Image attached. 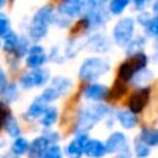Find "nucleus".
<instances>
[{
  "label": "nucleus",
  "mask_w": 158,
  "mask_h": 158,
  "mask_svg": "<svg viewBox=\"0 0 158 158\" xmlns=\"http://www.w3.org/2000/svg\"><path fill=\"white\" fill-rule=\"evenodd\" d=\"M54 7L52 4H44L32 15L28 25V38L32 42H40L49 33L50 25H53Z\"/></svg>",
  "instance_id": "1"
},
{
  "label": "nucleus",
  "mask_w": 158,
  "mask_h": 158,
  "mask_svg": "<svg viewBox=\"0 0 158 158\" xmlns=\"http://www.w3.org/2000/svg\"><path fill=\"white\" fill-rule=\"evenodd\" d=\"M110 115V108L103 103H92L82 107L77 117V133L78 132H89L100 121Z\"/></svg>",
  "instance_id": "2"
},
{
  "label": "nucleus",
  "mask_w": 158,
  "mask_h": 158,
  "mask_svg": "<svg viewBox=\"0 0 158 158\" xmlns=\"http://www.w3.org/2000/svg\"><path fill=\"white\" fill-rule=\"evenodd\" d=\"M111 69V64L106 57H87L82 61L78 71V78L82 82H94L107 75Z\"/></svg>",
  "instance_id": "3"
},
{
  "label": "nucleus",
  "mask_w": 158,
  "mask_h": 158,
  "mask_svg": "<svg viewBox=\"0 0 158 158\" xmlns=\"http://www.w3.org/2000/svg\"><path fill=\"white\" fill-rule=\"evenodd\" d=\"M74 82L67 77H54L49 82L46 89L42 90V93L38 96L39 100H42L46 104H52L57 101L58 98L67 96L72 90Z\"/></svg>",
  "instance_id": "4"
},
{
  "label": "nucleus",
  "mask_w": 158,
  "mask_h": 158,
  "mask_svg": "<svg viewBox=\"0 0 158 158\" xmlns=\"http://www.w3.org/2000/svg\"><path fill=\"white\" fill-rule=\"evenodd\" d=\"M148 65V57L144 53H137V54L129 56L128 60H125L118 67L117 79H119L123 83H128L135 78V75L140 71L146 69Z\"/></svg>",
  "instance_id": "5"
},
{
  "label": "nucleus",
  "mask_w": 158,
  "mask_h": 158,
  "mask_svg": "<svg viewBox=\"0 0 158 158\" xmlns=\"http://www.w3.org/2000/svg\"><path fill=\"white\" fill-rule=\"evenodd\" d=\"M29 47H31L29 38L19 36L14 31H10L3 38V49H4V52L7 54H10L13 58H15V60L25 58Z\"/></svg>",
  "instance_id": "6"
},
{
  "label": "nucleus",
  "mask_w": 158,
  "mask_h": 158,
  "mask_svg": "<svg viewBox=\"0 0 158 158\" xmlns=\"http://www.w3.org/2000/svg\"><path fill=\"white\" fill-rule=\"evenodd\" d=\"M135 27L136 21L132 17H123L112 28V40L118 47H126L129 42L135 38Z\"/></svg>",
  "instance_id": "7"
},
{
  "label": "nucleus",
  "mask_w": 158,
  "mask_h": 158,
  "mask_svg": "<svg viewBox=\"0 0 158 158\" xmlns=\"http://www.w3.org/2000/svg\"><path fill=\"white\" fill-rule=\"evenodd\" d=\"M50 81H52V74H50L49 68H36L25 72L19 78L18 83L22 90H31L35 87L46 86Z\"/></svg>",
  "instance_id": "8"
},
{
  "label": "nucleus",
  "mask_w": 158,
  "mask_h": 158,
  "mask_svg": "<svg viewBox=\"0 0 158 158\" xmlns=\"http://www.w3.org/2000/svg\"><path fill=\"white\" fill-rule=\"evenodd\" d=\"M49 61V54L46 49L40 44H31L27 56H25V64L29 69L43 68Z\"/></svg>",
  "instance_id": "9"
},
{
  "label": "nucleus",
  "mask_w": 158,
  "mask_h": 158,
  "mask_svg": "<svg viewBox=\"0 0 158 158\" xmlns=\"http://www.w3.org/2000/svg\"><path fill=\"white\" fill-rule=\"evenodd\" d=\"M89 133L87 132H78L74 136V139L67 144L65 153L67 158H82L85 156V147H86L87 142H89Z\"/></svg>",
  "instance_id": "10"
},
{
  "label": "nucleus",
  "mask_w": 158,
  "mask_h": 158,
  "mask_svg": "<svg viewBox=\"0 0 158 158\" xmlns=\"http://www.w3.org/2000/svg\"><path fill=\"white\" fill-rule=\"evenodd\" d=\"M150 87L147 86H143L140 89H137L133 94L129 97L128 101V107L133 114H140L143 110L146 108V106L148 104V100H150Z\"/></svg>",
  "instance_id": "11"
},
{
  "label": "nucleus",
  "mask_w": 158,
  "mask_h": 158,
  "mask_svg": "<svg viewBox=\"0 0 158 158\" xmlns=\"http://www.w3.org/2000/svg\"><path fill=\"white\" fill-rule=\"evenodd\" d=\"M83 0H60L57 6V13L69 19L78 18L83 14Z\"/></svg>",
  "instance_id": "12"
},
{
  "label": "nucleus",
  "mask_w": 158,
  "mask_h": 158,
  "mask_svg": "<svg viewBox=\"0 0 158 158\" xmlns=\"http://www.w3.org/2000/svg\"><path fill=\"white\" fill-rule=\"evenodd\" d=\"M82 94H83V97L86 98L87 101H92V103H101V101L108 98L110 87L106 86V85L92 82V83H89L83 89Z\"/></svg>",
  "instance_id": "13"
},
{
  "label": "nucleus",
  "mask_w": 158,
  "mask_h": 158,
  "mask_svg": "<svg viewBox=\"0 0 158 158\" xmlns=\"http://www.w3.org/2000/svg\"><path fill=\"white\" fill-rule=\"evenodd\" d=\"M86 49L94 53H107L111 50V40L103 33H92L85 42Z\"/></svg>",
  "instance_id": "14"
},
{
  "label": "nucleus",
  "mask_w": 158,
  "mask_h": 158,
  "mask_svg": "<svg viewBox=\"0 0 158 158\" xmlns=\"http://www.w3.org/2000/svg\"><path fill=\"white\" fill-rule=\"evenodd\" d=\"M128 147V137L122 132H112L106 140L107 154H118Z\"/></svg>",
  "instance_id": "15"
},
{
  "label": "nucleus",
  "mask_w": 158,
  "mask_h": 158,
  "mask_svg": "<svg viewBox=\"0 0 158 158\" xmlns=\"http://www.w3.org/2000/svg\"><path fill=\"white\" fill-rule=\"evenodd\" d=\"M52 143L49 142L46 136L43 133L40 136L35 137L32 140V143L29 144V151H28V157L29 158H42V156L44 154V151L49 148V146Z\"/></svg>",
  "instance_id": "16"
},
{
  "label": "nucleus",
  "mask_w": 158,
  "mask_h": 158,
  "mask_svg": "<svg viewBox=\"0 0 158 158\" xmlns=\"http://www.w3.org/2000/svg\"><path fill=\"white\" fill-rule=\"evenodd\" d=\"M50 104L43 103L42 100H39L38 97L32 101V103L28 106V108L25 110L24 112V118L27 121H36V119H40V117L43 115V112L46 111V108L49 107Z\"/></svg>",
  "instance_id": "17"
},
{
  "label": "nucleus",
  "mask_w": 158,
  "mask_h": 158,
  "mask_svg": "<svg viewBox=\"0 0 158 158\" xmlns=\"http://www.w3.org/2000/svg\"><path fill=\"white\" fill-rule=\"evenodd\" d=\"M106 154V143L98 139H89L86 147H85V156L87 158H103Z\"/></svg>",
  "instance_id": "18"
},
{
  "label": "nucleus",
  "mask_w": 158,
  "mask_h": 158,
  "mask_svg": "<svg viewBox=\"0 0 158 158\" xmlns=\"http://www.w3.org/2000/svg\"><path fill=\"white\" fill-rule=\"evenodd\" d=\"M115 118L118 123L126 131H131L137 126V115L133 114L131 110H119L115 112Z\"/></svg>",
  "instance_id": "19"
},
{
  "label": "nucleus",
  "mask_w": 158,
  "mask_h": 158,
  "mask_svg": "<svg viewBox=\"0 0 158 158\" xmlns=\"http://www.w3.org/2000/svg\"><path fill=\"white\" fill-rule=\"evenodd\" d=\"M58 121V108L53 106H49L46 108V111L43 112V115L39 119V123H40L42 128L44 129H50L56 125V122Z\"/></svg>",
  "instance_id": "20"
},
{
  "label": "nucleus",
  "mask_w": 158,
  "mask_h": 158,
  "mask_svg": "<svg viewBox=\"0 0 158 158\" xmlns=\"http://www.w3.org/2000/svg\"><path fill=\"white\" fill-rule=\"evenodd\" d=\"M19 92H21L19 83H17V82H10L7 89L4 90V93H3V96H2V101L6 104H8V106L15 103L19 97Z\"/></svg>",
  "instance_id": "21"
},
{
  "label": "nucleus",
  "mask_w": 158,
  "mask_h": 158,
  "mask_svg": "<svg viewBox=\"0 0 158 158\" xmlns=\"http://www.w3.org/2000/svg\"><path fill=\"white\" fill-rule=\"evenodd\" d=\"M146 43H147V40H146V36H143V35L135 36V38L132 39L131 42H129L128 46L125 47L128 57H129V56L137 54V53H143V49L146 47Z\"/></svg>",
  "instance_id": "22"
},
{
  "label": "nucleus",
  "mask_w": 158,
  "mask_h": 158,
  "mask_svg": "<svg viewBox=\"0 0 158 158\" xmlns=\"http://www.w3.org/2000/svg\"><path fill=\"white\" fill-rule=\"evenodd\" d=\"M139 139L150 147L158 146V128H143L140 131Z\"/></svg>",
  "instance_id": "23"
},
{
  "label": "nucleus",
  "mask_w": 158,
  "mask_h": 158,
  "mask_svg": "<svg viewBox=\"0 0 158 158\" xmlns=\"http://www.w3.org/2000/svg\"><path fill=\"white\" fill-rule=\"evenodd\" d=\"M29 144L31 143L28 142L25 137L19 136L17 139H14L13 144H11V154L15 157H22L25 154H28L29 151Z\"/></svg>",
  "instance_id": "24"
},
{
  "label": "nucleus",
  "mask_w": 158,
  "mask_h": 158,
  "mask_svg": "<svg viewBox=\"0 0 158 158\" xmlns=\"http://www.w3.org/2000/svg\"><path fill=\"white\" fill-rule=\"evenodd\" d=\"M6 131V133H7V136L13 137V139H17V137L21 136L22 131H21V126H19L18 121H17V118L14 117L13 114L10 115V117L7 118V121H6L4 123V128H3Z\"/></svg>",
  "instance_id": "25"
},
{
  "label": "nucleus",
  "mask_w": 158,
  "mask_h": 158,
  "mask_svg": "<svg viewBox=\"0 0 158 158\" xmlns=\"http://www.w3.org/2000/svg\"><path fill=\"white\" fill-rule=\"evenodd\" d=\"M131 3H132V0H110L108 2L110 14L111 15H121L129 7Z\"/></svg>",
  "instance_id": "26"
},
{
  "label": "nucleus",
  "mask_w": 158,
  "mask_h": 158,
  "mask_svg": "<svg viewBox=\"0 0 158 158\" xmlns=\"http://www.w3.org/2000/svg\"><path fill=\"white\" fill-rule=\"evenodd\" d=\"M110 0H83L85 10L83 11H100L108 10Z\"/></svg>",
  "instance_id": "27"
},
{
  "label": "nucleus",
  "mask_w": 158,
  "mask_h": 158,
  "mask_svg": "<svg viewBox=\"0 0 158 158\" xmlns=\"http://www.w3.org/2000/svg\"><path fill=\"white\" fill-rule=\"evenodd\" d=\"M126 83H123V82H121L119 79H117L114 83V86L110 89V94H108V98H112V100H118V98H121L123 94L126 93Z\"/></svg>",
  "instance_id": "28"
},
{
  "label": "nucleus",
  "mask_w": 158,
  "mask_h": 158,
  "mask_svg": "<svg viewBox=\"0 0 158 158\" xmlns=\"http://www.w3.org/2000/svg\"><path fill=\"white\" fill-rule=\"evenodd\" d=\"M150 146H147L144 142H142L140 139L135 140V146H133V151H135V157L136 158H147L150 156Z\"/></svg>",
  "instance_id": "29"
},
{
  "label": "nucleus",
  "mask_w": 158,
  "mask_h": 158,
  "mask_svg": "<svg viewBox=\"0 0 158 158\" xmlns=\"http://www.w3.org/2000/svg\"><path fill=\"white\" fill-rule=\"evenodd\" d=\"M42 158H65V153L58 143L57 144H50L49 148L42 156Z\"/></svg>",
  "instance_id": "30"
},
{
  "label": "nucleus",
  "mask_w": 158,
  "mask_h": 158,
  "mask_svg": "<svg viewBox=\"0 0 158 158\" xmlns=\"http://www.w3.org/2000/svg\"><path fill=\"white\" fill-rule=\"evenodd\" d=\"M11 31V21L7 14L0 11V38H4Z\"/></svg>",
  "instance_id": "31"
},
{
  "label": "nucleus",
  "mask_w": 158,
  "mask_h": 158,
  "mask_svg": "<svg viewBox=\"0 0 158 158\" xmlns=\"http://www.w3.org/2000/svg\"><path fill=\"white\" fill-rule=\"evenodd\" d=\"M146 33L151 38H158V15H153L148 21V24L144 27Z\"/></svg>",
  "instance_id": "32"
},
{
  "label": "nucleus",
  "mask_w": 158,
  "mask_h": 158,
  "mask_svg": "<svg viewBox=\"0 0 158 158\" xmlns=\"http://www.w3.org/2000/svg\"><path fill=\"white\" fill-rule=\"evenodd\" d=\"M10 115H11V111H10V108H8V104L0 101V131L4 128V123Z\"/></svg>",
  "instance_id": "33"
},
{
  "label": "nucleus",
  "mask_w": 158,
  "mask_h": 158,
  "mask_svg": "<svg viewBox=\"0 0 158 158\" xmlns=\"http://www.w3.org/2000/svg\"><path fill=\"white\" fill-rule=\"evenodd\" d=\"M8 78H7V74H6V71L0 67V97L3 96V93H4V90L7 89L8 86Z\"/></svg>",
  "instance_id": "34"
},
{
  "label": "nucleus",
  "mask_w": 158,
  "mask_h": 158,
  "mask_svg": "<svg viewBox=\"0 0 158 158\" xmlns=\"http://www.w3.org/2000/svg\"><path fill=\"white\" fill-rule=\"evenodd\" d=\"M150 18H151V15L148 13H146V11H142V13L137 15V24L140 25V27H143L144 28L146 25L148 24V21H150Z\"/></svg>",
  "instance_id": "35"
},
{
  "label": "nucleus",
  "mask_w": 158,
  "mask_h": 158,
  "mask_svg": "<svg viewBox=\"0 0 158 158\" xmlns=\"http://www.w3.org/2000/svg\"><path fill=\"white\" fill-rule=\"evenodd\" d=\"M132 3H133L135 8L139 11H143L146 8V6L150 3V0H132Z\"/></svg>",
  "instance_id": "36"
},
{
  "label": "nucleus",
  "mask_w": 158,
  "mask_h": 158,
  "mask_svg": "<svg viewBox=\"0 0 158 158\" xmlns=\"http://www.w3.org/2000/svg\"><path fill=\"white\" fill-rule=\"evenodd\" d=\"M131 157H132L131 150H129V147H126L125 150L119 151V153L117 154V157H115V158H131Z\"/></svg>",
  "instance_id": "37"
},
{
  "label": "nucleus",
  "mask_w": 158,
  "mask_h": 158,
  "mask_svg": "<svg viewBox=\"0 0 158 158\" xmlns=\"http://www.w3.org/2000/svg\"><path fill=\"white\" fill-rule=\"evenodd\" d=\"M153 13H154V15H158V0H154L153 2Z\"/></svg>",
  "instance_id": "38"
},
{
  "label": "nucleus",
  "mask_w": 158,
  "mask_h": 158,
  "mask_svg": "<svg viewBox=\"0 0 158 158\" xmlns=\"http://www.w3.org/2000/svg\"><path fill=\"white\" fill-rule=\"evenodd\" d=\"M6 3H7V0H0V10H2V8L6 6Z\"/></svg>",
  "instance_id": "39"
},
{
  "label": "nucleus",
  "mask_w": 158,
  "mask_h": 158,
  "mask_svg": "<svg viewBox=\"0 0 158 158\" xmlns=\"http://www.w3.org/2000/svg\"><path fill=\"white\" fill-rule=\"evenodd\" d=\"M0 47H2V38H0Z\"/></svg>",
  "instance_id": "40"
}]
</instances>
